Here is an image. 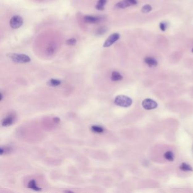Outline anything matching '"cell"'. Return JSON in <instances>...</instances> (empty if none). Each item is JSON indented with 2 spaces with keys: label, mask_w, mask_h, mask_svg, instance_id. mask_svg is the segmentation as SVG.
<instances>
[{
  "label": "cell",
  "mask_w": 193,
  "mask_h": 193,
  "mask_svg": "<svg viewBox=\"0 0 193 193\" xmlns=\"http://www.w3.org/2000/svg\"><path fill=\"white\" fill-rule=\"evenodd\" d=\"M114 102L117 106L127 108L131 105L133 101L129 97L124 95H119L115 98Z\"/></svg>",
  "instance_id": "6da1fadb"
},
{
  "label": "cell",
  "mask_w": 193,
  "mask_h": 193,
  "mask_svg": "<svg viewBox=\"0 0 193 193\" xmlns=\"http://www.w3.org/2000/svg\"><path fill=\"white\" fill-rule=\"evenodd\" d=\"M7 56L10 59L16 63L24 64L30 62L31 59L26 55L24 54H18V53H10L7 55Z\"/></svg>",
  "instance_id": "7a4b0ae2"
},
{
  "label": "cell",
  "mask_w": 193,
  "mask_h": 193,
  "mask_svg": "<svg viewBox=\"0 0 193 193\" xmlns=\"http://www.w3.org/2000/svg\"><path fill=\"white\" fill-rule=\"evenodd\" d=\"M23 21L22 18L19 15H15L11 18L10 21V25L11 27L17 29L20 27L23 24Z\"/></svg>",
  "instance_id": "3957f363"
},
{
  "label": "cell",
  "mask_w": 193,
  "mask_h": 193,
  "mask_svg": "<svg viewBox=\"0 0 193 193\" xmlns=\"http://www.w3.org/2000/svg\"><path fill=\"white\" fill-rule=\"evenodd\" d=\"M142 106L146 110H151L157 108L158 104L154 100L146 99L142 101Z\"/></svg>",
  "instance_id": "277c9868"
},
{
  "label": "cell",
  "mask_w": 193,
  "mask_h": 193,
  "mask_svg": "<svg viewBox=\"0 0 193 193\" xmlns=\"http://www.w3.org/2000/svg\"><path fill=\"white\" fill-rule=\"evenodd\" d=\"M120 38V36L118 33H114L113 34L111 35L104 43L103 45L104 47H110L116 41H117Z\"/></svg>",
  "instance_id": "5b68a950"
},
{
  "label": "cell",
  "mask_w": 193,
  "mask_h": 193,
  "mask_svg": "<svg viewBox=\"0 0 193 193\" xmlns=\"http://www.w3.org/2000/svg\"><path fill=\"white\" fill-rule=\"evenodd\" d=\"M137 0H122L116 4V6L120 9H125L133 5H137Z\"/></svg>",
  "instance_id": "8992f818"
},
{
  "label": "cell",
  "mask_w": 193,
  "mask_h": 193,
  "mask_svg": "<svg viewBox=\"0 0 193 193\" xmlns=\"http://www.w3.org/2000/svg\"><path fill=\"white\" fill-rule=\"evenodd\" d=\"M14 121V116L12 114H10L7 116L2 121V125L5 127L10 126L13 124Z\"/></svg>",
  "instance_id": "52a82bcc"
},
{
  "label": "cell",
  "mask_w": 193,
  "mask_h": 193,
  "mask_svg": "<svg viewBox=\"0 0 193 193\" xmlns=\"http://www.w3.org/2000/svg\"><path fill=\"white\" fill-rule=\"evenodd\" d=\"M84 20L87 22L89 23H95L98 22H99L100 20V18L91 16V15H86L84 17Z\"/></svg>",
  "instance_id": "ba28073f"
},
{
  "label": "cell",
  "mask_w": 193,
  "mask_h": 193,
  "mask_svg": "<svg viewBox=\"0 0 193 193\" xmlns=\"http://www.w3.org/2000/svg\"><path fill=\"white\" fill-rule=\"evenodd\" d=\"M145 62L150 67H155L158 65V61L153 57H146L145 59Z\"/></svg>",
  "instance_id": "9c48e42d"
},
{
  "label": "cell",
  "mask_w": 193,
  "mask_h": 193,
  "mask_svg": "<svg viewBox=\"0 0 193 193\" xmlns=\"http://www.w3.org/2000/svg\"><path fill=\"white\" fill-rule=\"evenodd\" d=\"M28 187L30 188V189H31L35 190V191H38L42 190L41 188L37 186V184H36V181H35V179H32V180H31V181L28 183Z\"/></svg>",
  "instance_id": "30bf717a"
},
{
  "label": "cell",
  "mask_w": 193,
  "mask_h": 193,
  "mask_svg": "<svg viewBox=\"0 0 193 193\" xmlns=\"http://www.w3.org/2000/svg\"><path fill=\"white\" fill-rule=\"evenodd\" d=\"M123 78V76L120 72H113L112 73L111 80L113 81H119L121 80Z\"/></svg>",
  "instance_id": "8fae6325"
},
{
  "label": "cell",
  "mask_w": 193,
  "mask_h": 193,
  "mask_svg": "<svg viewBox=\"0 0 193 193\" xmlns=\"http://www.w3.org/2000/svg\"><path fill=\"white\" fill-rule=\"evenodd\" d=\"M61 84V81L60 80H56V79H51L49 80L47 82V84L51 87L59 86Z\"/></svg>",
  "instance_id": "7c38bea8"
},
{
  "label": "cell",
  "mask_w": 193,
  "mask_h": 193,
  "mask_svg": "<svg viewBox=\"0 0 193 193\" xmlns=\"http://www.w3.org/2000/svg\"><path fill=\"white\" fill-rule=\"evenodd\" d=\"M179 169L183 171H185V172H189V171L192 172L193 171V168L189 164L185 163V162L181 164V165L179 166Z\"/></svg>",
  "instance_id": "4fadbf2b"
},
{
  "label": "cell",
  "mask_w": 193,
  "mask_h": 193,
  "mask_svg": "<svg viewBox=\"0 0 193 193\" xmlns=\"http://www.w3.org/2000/svg\"><path fill=\"white\" fill-rule=\"evenodd\" d=\"M107 3V0H99L96 6V8L98 10H103L104 6Z\"/></svg>",
  "instance_id": "5bb4252c"
},
{
  "label": "cell",
  "mask_w": 193,
  "mask_h": 193,
  "mask_svg": "<svg viewBox=\"0 0 193 193\" xmlns=\"http://www.w3.org/2000/svg\"><path fill=\"white\" fill-rule=\"evenodd\" d=\"M91 130L97 133H101L104 131V129L103 127L100 126H97V125H93L91 127Z\"/></svg>",
  "instance_id": "9a60e30c"
},
{
  "label": "cell",
  "mask_w": 193,
  "mask_h": 193,
  "mask_svg": "<svg viewBox=\"0 0 193 193\" xmlns=\"http://www.w3.org/2000/svg\"><path fill=\"white\" fill-rule=\"evenodd\" d=\"M164 158L169 162H172L174 160V155L172 151L166 152L164 154Z\"/></svg>",
  "instance_id": "2e32d148"
},
{
  "label": "cell",
  "mask_w": 193,
  "mask_h": 193,
  "mask_svg": "<svg viewBox=\"0 0 193 193\" xmlns=\"http://www.w3.org/2000/svg\"><path fill=\"white\" fill-rule=\"evenodd\" d=\"M152 8L150 5H146L142 7L141 11L143 13L146 14V13H148L149 12H150L152 10Z\"/></svg>",
  "instance_id": "e0dca14e"
},
{
  "label": "cell",
  "mask_w": 193,
  "mask_h": 193,
  "mask_svg": "<svg viewBox=\"0 0 193 193\" xmlns=\"http://www.w3.org/2000/svg\"><path fill=\"white\" fill-rule=\"evenodd\" d=\"M10 147H1L0 148V154L1 155H2L6 152H10Z\"/></svg>",
  "instance_id": "ac0fdd59"
},
{
  "label": "cell",
  "mask_w": 193,
  "mask_h": 193,
  "mask_svg": "<svg viewBox=\"0 0 193 193\" xmlns=\"http://www.w3.org/2000/svg\"><path fill=\"white\" fill-rule=\"evenodd\" d=\"M76 43V40L74 38H71L66 41V44L69 45H75Z\"/></svg>",
  "instance_id": "d6986e66"
},
{
  "label": "cell",
  "mask_w": 193,
  "mask_h": 193,
  "mask_svg": "<svg viewBox=\"0 0 193 193\" xmlns=\"http://www.w3.org/2000/svg\"><path fill=\"white\" fill-rule=\"evenodd\" d=\"M54 52H55V48L53 47H49L47 49V53L48 55H51L52 54H53Z\"/></svg>",
  "instance_id": "ffe728a7"
},
{
  "label": "cell",
  "mask_w": 193,
  "mask_h": 193,
  "mask_svg": "<svg viewBox=\"0 0 193 193\" xmlns=\"http://www.w3.org/2000/svg\"><path fill=\"white\" fill-rule=\"evenodd\" d=\"M160 30L162 31H165L166 30V23H163L162 22L160 23Z\"/></svg>",
  "instance_id": "44dd1931"
},
{
  "label": "cell",
  "mask_w": 193,
  "mask_h": 193,
  "mask_svg": "<svg viewBox=\"0 0 193 193\" xmlns=\"http://www.w3.org/2000/svg\"><path fill=\"white\" fill-rule=\"evenodd\" d=\"M60 118H59L58 117H55L54 118V121L56 123H59V122H60Z\"/></svg>",
  "instance_id": "7402d4cb"
},
{
  "label": "cell",
  "mask_w": 193,
  "mask_h": 193,
  "mask_svg": "<svg viewBox=\"0 0 193 193\" xmlns=\"http://www.w3.org/2000/svg\"><path fill=\"white\" fill-rule=\"evenodd\" d=\"M3 99V96H2V93H1V99H0V101H2Z\"/></svg>",
  "instance_id": "603a6c76"
},
{
  "label": "cell",
  "mask_w": 193,
  "mask_h": 193,
  "mask_svg": "<svg viewBox=\"0 0 193 193\" xmlns=\"http://www.w3.org/2000/svg\"><path fill=\"white\" fill-rule=\"evenodd\" d=\"M191 52H193V49H192V51H191Z\"/></svg>",
  "instance_id": "cb8c5ba5"
}]
</instances>
